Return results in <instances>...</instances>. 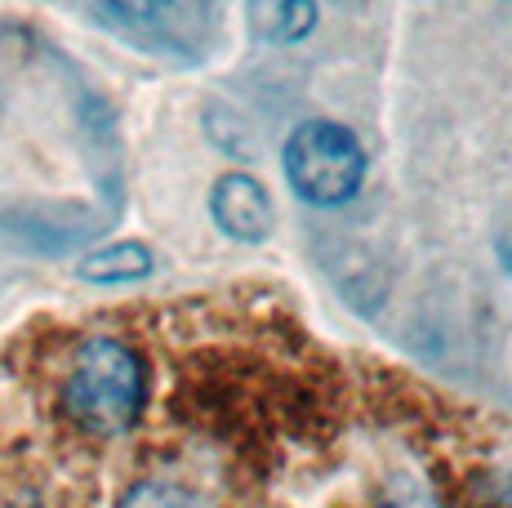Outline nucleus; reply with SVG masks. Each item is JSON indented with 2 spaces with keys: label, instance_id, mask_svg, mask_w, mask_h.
<instances>
[{
  "label": "nucleus",
  "instance_id": "1",
  "mask_svg": "<svg viewBox=\"0 0 512 508\" xmlns=\"http://www.w3.org/2000/svg\"><path fill=\"white\" fill-rule=\"evenodd\" d=\"M143 402H147V370L130 344L94 335L76 348L63 384V406L85 433L98 437L125 433L139 419Z\"/></svg>",
  "mask_w": 512,
  "mask_h": 508
},
{
  "label": "nucleus",
  "instance_id": "2",
  "mask_svg": "<svg viewBox=\"0 0 512 508\" xmlns=\"http://www.w3.org/2000/svg\"><path fill=\"white\" fill-rule=\"evenodd\" d=\"M281 161L290 188L308 205H343L348 197H357L361 179H366V152H361L357 134L334 121L299 125L285 143Z\"/></svg>",
  "mask_w": 512,
  "mask_h": 508
},
{
  "label": "nucleus",
  "instance_id": "3",
  "mask_svg": "<svg viewBox=\"0 0 512 508\" xmlns=\"http://www.w3.org/2000/svg\"><path fill=\"white\" fill-rule=\"evenodd\" d=\"M210 214L236 241H268L272 232V201L250 174H223L210 192Z\"/></svg>",
  "mask_w": 512,
  "mask_h": 508
},
{
  "label": "nucleus",
  "instance_id": "4",
  "mask_svg": "<svg viewBox=\"0 0 512 508\" xmlns=\"http://www.w3.org/2000/svg\"><path fill=\"white\" fill-rule=\"evenodd\" d=\"M152 272V250L139 246V241H121V246L94 250L90 259L81 263V277L94 281V286H125V281H139Z\"/></svg>",
  "mask_w": 512,
  "mask_h": 508
},
{
  "label": "nucleus",
  "instance_id": "5",
  "mask_svg": "<svg viewBox=\"0 0 512 508\" xmlns=\"http://www.w3.org/2000/svg\"><path fill=\"white\" fill-rule=\"evenodd\" d=\"M116 508H205V504L196 500L192 491L174 486V482H139L121 495Z\"/></svg>",
  "mask_w": 512,
  "mask_h": 508
},
{
  "label": "nucleus",
  "instance_id": "6",
  "mask_svg": "<svg viewBox=\"0 0 512 508\" xmlns=\"http://www.w3.org/2000/svg\"><path fill=\"white\" fill-rule=\"evenodd\" d=\"M312 23H317V5L312 0H285L281 5V41H299V36L312 32Z\"/></svg>",
  "mask_w": 512,
  "mask_h": 508
},
{
  "label": "nucleus",
  "instance_id": "7",
  "mask_svg": "<svg viewBox=\"0 0 512 508\" xmlns=\"http://www.w3.org/2000/svg\"><path fill=\"white\" fill-rule=\"evenodd\" d=\"M107 5H112L116 14H125V18H156L170 0H107Z\"/></svg>",
  "mask_w": 512,
  "mask_h": 508
}]
</instances>
